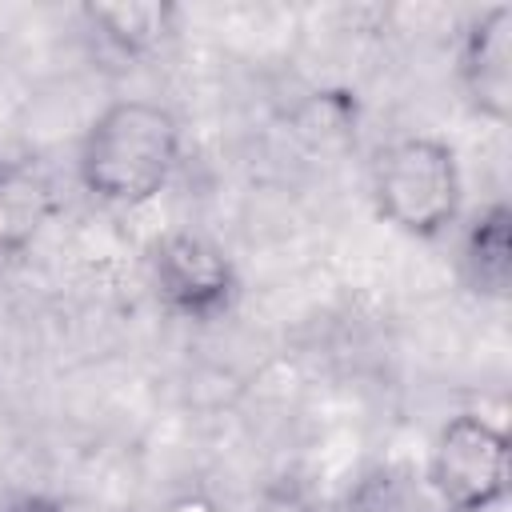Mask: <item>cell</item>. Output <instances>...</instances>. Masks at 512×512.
<instances>
[{"label": "cell", "instance_id": "cell-1", "mask_svg": "<svg viewBox=\"0 0 512 512\" xmlns=\"http://www.w3.org/2000/svg\"><path fill=\"white\" fill-rule=\"evenodd\" d=\"M180 164V124L156 100H116L84 132L76 176L88 196L112 208L156 200Z\"/></svg>", "mask_w": 512, "mask_h": 512}, {"label": "cell", "instance_id": "cell-2", "mask_svg": "<svg viewBox=\"0 0 512 512\" xmlns=\"http://www.w3.org/2000/svg\"><path fill=\"white\" fill-rule=\"evenodd\" d=\"M460 160L448 140L400 136L384 144L372 160V200L376 212L404 236L432 240L448 232L460 216Z\"/></svg>", "mask_w": 512, "mask_h": 512}, {"label": "cell", "instance_id": "cell-3", "mask_svg": "<svg viewBox=\"0 0 512 512\" xmlns=\"http://www.w3.org/2000/svg\"><path fill=\"white\" fill-rule=\"evenodd\" d=\"M428 488L444 512H488L508 492V436L476 416H452L428 452Z\"/></svg>", "mask_w": 512, "mask_h": 512}, {"label": "cell", "instance_id": "cell-4", "mask_svg": "<svg viewBox=\"0 0 512 512\" xmlns=\"http://www.w3.org/2000/svg\"><path fill=\"white\" fill-rule=\"evenodd\" d=\"M156 296L184 320H216L236 300L232 256L200 232H168L148 252Z\"/></svg>", "mask_w": 512, "mask_h": 512}, {"label": "cell", "instance_id": "cell-5", "mask_svg": "<svg viewBox=\"0 0 512 512\" xmlns=\"http://www.w3.org/2000/svg\"><path fill=\"white\" fill-rule=\"evenodd\" d=\"M456 72L468 104L480 116L504 124L512 112V8L508 4H496L472 16V24L460 36Z\"/></svg>", "mask_w": 512, "mask_h": 512}, {"label": "cell", "instance_id": "cell-6", "mask_svg": "<svg viewBox=\"0 0 512 512\" xmlns=\"http://www.w3.org/2000/svg\"><path fill=\"white\" fill-rule=\"evenodd\" d=\"M460 268L476 296H488V300L508 296V284H512V212H508V204L496 200L484 212H476V220L464 232Z\"/></svg>", "mask_w": 512, "mask_h": 512}, {"label": "cell", "instance_id": "cell-7", "mask_svg": "<svg viewBox=\"0 0 512 512\" xmlns=\"http://www.w3.org/2000/svg\"><path fill=\"white\" fill-rule=\"evenodd\" d=\"M84 20L92 32L116 48L120 56H148L172 36L176 8L172 4H148V0H128V4H84Z\"/></svg>", "mask_w": 512, "mask_h": 512}, {"label": "cell", "instance_id": "cell-8", "mask_svg": "<svg viewBox=\"0 0 512 512\" xmlns=\"http://www.w3.org/2000/svg\"><path fill=\"white\" fill-rule=\"evenodd\" d=\"M332 512H424V496L396 468H372L344 488Z\"/></svg>", "mask_w": 512, "mask_h": 512}, {"label": "cell", "instance_id": "cell-9", "mask_svg": "<svg viewBox=\"0 0 512 512\" xmlns=\"http://www.w3.org/2000/svg\"><path fill=\"white\" fill-rule=\"evenodd\" d=\"M0 512H64V504H60V500H52V496L28 492V496H16V500H8Z\"/></svg>", "mask_w": 512, "mask_h": 512}, {"label": "cell", "instance_id": "cell-10", "mask_svg": "<svg viewBox=\"0 0 512 512\" xmlns=\"http://www.w3.org/2000/svg\"><path fill=\"white\" fill-rule=\"evenodd\" d=\"M8 192H12V188H8ZM0 216H4V220H16V204H12L8 196H4V204H0Z\"/></svg>", "mask_w": 512, "mask_h": 512}]
</instances>
